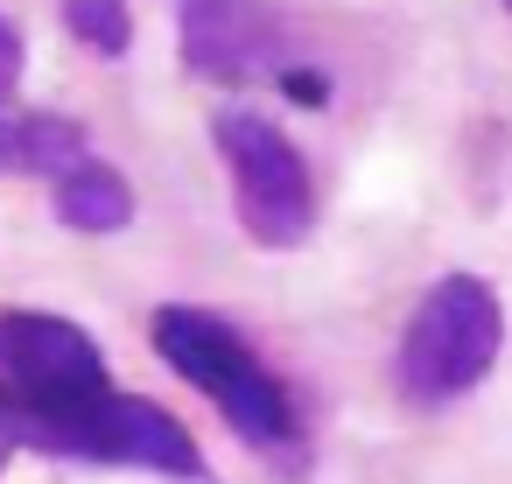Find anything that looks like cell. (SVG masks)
I'll use <instances>...</instances> for the list:
<instances>
[{
  "mask_svg": "<svg viewBox=\"0 0 512 484\" xmlns=\"http://www.w3.org/2000/svg\"><path fill=\"white\" fill-rule=\"evenodd\" d=\"M0 463H8V442H0Z\"/></svg>",
  "mask_w": 512,
  "mask_h": 484,
  "instance_id": "cell-11",
  "label": "cell"
},
{
  "mask_svg": "<svg viewBox=\"0 0 512 484\" xmlns=\"http://www.w3.org/2000/svg\"><path fill=\"white\" fill-rule=\"evenodd\" d=\"M57 218L71 225V232H92V239H106V232H120V225H134V190H127V176L113 169V162H71L64 176H57Z\"/></svg>",
  "mask_w": 512,
  "mask_h": 484,
  "instance_id": "cell-7",
  "label": "cell"
},
{
  "mask_svg": "<svg viewBox=\"0 0 512 484\" xmlns=\"http://www.w3.org/2000/svg\"><path fill=\"white\" fill-rule=\"evenodd\" d=\"M498 351H505L498 288L484 274H442L421 295V309L407 316V330H400L393 379H400V393L414 407H449L470 386H484V372L498 365Z\"/></svg>",
  "mask_w": 512,
  "mask_h": 484,
  "instance_id": "cell-3",
  "label": "cell"
},
{
  "mask_svg": "<svg viewBox=\"0 0 512 484\" xmlns=\"http://www.w3.org/2000/svg\"><path fill=\"white\" fill-rule=\"evenodd\" d=\"M505 8H512V0H505Z\"/></svg>",
  "mask_w": 512,
  "mask_h": 484,
  "instance_id": "cell-12",
  "label": "cell"
},
{
  "mask_svg": "<svg viewBox=\"0 0 512 484\" xmlns=\"http://www.w3.org/2000/svg\"><path fill=\"white\" fill-rule=\"evenodd\" d=\"M22 57H29V50H22V29L0 15V106H8L15 85H22Z\"/></svg>",
  "mask_w": 512,
  "mask_h": 484,
  "instance_id": "cell-10",
  "label": "cell"
},
{
  "mask_svg": "<svg viewBox=\"0 0 512 484\" xmlns=\"http://www.w3.org/2000/svg\"><path fill=\"white\" fill-rule=\"evenodd\" d=\"M211 141H218V155L232 169V211H239L246 239L267 246V253L302 246L309 225H316V190H309L302 148L267 113H246V106H225L211 120Z\"/></svg>",
  "mask_w": 512,
  "mask_h": 484,
  "instance_id": "cell-4",
  "label": "cell"
},
{
  "mask_svg": "<svg viewBox=\"0 0 512 484\" xmlns=\"http://www.w3.org/2000/svg\"><path fill=\"white\" fill-rule=\"evenodd\" d=\"M92 141L78 120L64 113H8L0 120V169H36V176H64L71 162H85Z\"/></svg>",
  "mask_w": 512,
  "mask_h": 484,
  "instance_id": "cell-8",
  "label": "cell"
},
{
  "mask_svg": "<svg viewBox=\"0 0 512 484\" xmlns=\"http://www.w3.org/2000/svg\"><path fill=\"white\" fill-rule=\"evenodd\" d=\"M78 463H120V470H155V477H204V456L190 442V428L141 400V393H113L92 428L78 435Z\"/></svg>",
  "mask_w": 512,
  "mask_h": 484,
  "instance_id": "cell-6",
  "label": "cell"
},
{
  "mask_svg": "<svg viewBox=\"0 0 512 484\" xmlns=\"http://www.w3.org/2000/svg\"><path fill=\"white\" fill-rule=\"evenodd\" d=\"M64 29L99 50V57H127L134 50V8L127 0H64Z\"/></svg>",
  "mask_w": 512,
  "mask_h": 484,
  "instance_id": "cell-9",
  "label": "cell"
},
{
  "mask_svg": "<svg viewBox=\"0 0 512 484\" xmlns=\"http://www.w3.org/2000/svg\"><path fill=\"white\" fill-rule=\"evenodd\" d=\"M176 43H183V71L211 78V85H246V78H267V71H288L281 22L260 0H183Z\"/></svg>",
  "mask_w": 512,
  "mask_h": 484,
  "instance_id": "cell-5",
  "label": "cell"
},
{
  "mask_svg": "<svg viewBox=\"0 0 512 484\" xmlns=\"http://www.w3.org/2000/svg\"><path fill=\"white\" fill-rule=\"evenodd\" d=\"M113 400L106 351L43 309L0 316V442H22L43 456H78V435Z\"/></svg>",
  "mask_w": 512,
  "mask_h": 484,
  "instance_id": "cell-1",
  "label": "cell"
},
{
  "mask_svg": "<svg viewBox=\"0 0 512 484\" xmlns=\"http://www.w3.org/2000/svg\"><path fill=\"white\" fill-rule=\"evenodd\" d=\"M162 365L176 379H190L225 421L232 435H246L253 449H288L295 442V400L288 386L260 365V351L211 309H190V302H162L155 323H148Z\"/></svg>",
  "mask_w": 512,
  "mask_h": 484,
  "instance_id": "cell-2",
  "label": "cell"
}]
</instances>
